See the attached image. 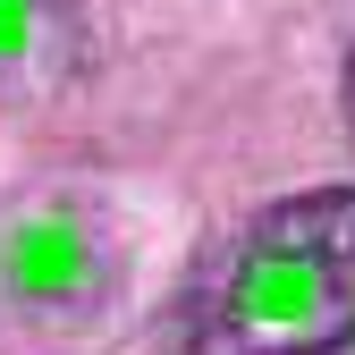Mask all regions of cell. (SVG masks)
I'll return each instance as SVG.
<instances>
[{"instance_id": "1", "label": "cell", "mask_w": 355, "mask_h": 355, "mask_svg": "<svg viewBox=\"0 0 355 355\" xmlns=\"http://www.w3.org/2000/svg\"><path fill=\"white\" fill-rule=\"evenodd\" d=\"M355 347V187L262 203L220 237L161 355H347Z\"/></svg>"}, {"instance_id": "2", "label": "cell", "mask_w": 355, "mask_h": 355, "mask_svg": "<svg viewBox=\"0 0 355 355\" xmlns=\"http://www.w3.org/2000/svg\"><path fill=\"white\" fill-rule=\"evenodd\" d=\"M110 237L76 195H26L0 211V313L26 330H76L110 304Z\"/></svg>"}, {"instance_id": "3", "label": "cell", "mask_w": 355, "mask_h": 355, "mask_svg": "<svg viewBox=\"0 0 355 355\" xmlns=\"http://www.w3.org/2000/svg\"><path fill=\"white\" fill-rule=\"evenodd\" d=\"M94 60V26L76 0H0V94H60Z\"/></svg>"}, {"instance_id": "4", "label": "cell", "mask_w": 355, "mask_h": 355, "mask_svg": "<svg viewBox=\"0 0 355 355\" xmlns=\"http://www.w3.org/2000/svg\"><path fill=\"white\" fill-rule=\"evenodd\" d=\"M347 127H355V51H347Z\"/></svg>"}]
</instances>
